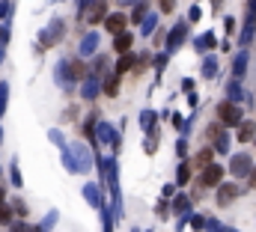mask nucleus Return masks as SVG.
Listing matches in <instances>:
<instances>
[{
    "instance_id": "nucleus-6",
    "label": "nucleus",
    "mask_w": 256,
    "mask_h": 232,
    "mask_svg": "<svg viewBox=\"0 0 256 232\" xmlns=\"http://www.w3.org/2000/svg\"><path fill=\"white\" fill-rule=\"evenodd\" d=\"M104 18H108V6H104L102 0H96V3H92V12H90V24L104 21Z\"/></svg>"
},
{
    "instance_id": "nucleus-3",
    "label": "nucleus",
    "mask_w": 256,
    "mask_h": 232,
    "mask_svg": "<svg viewBox=\"0 0 256 232\" xmlns=\"http://www.w3.org/2000/svg\"><path fill=\"white\" fill-rule=\"evenodd\" d=\"M126 24H128V18H126V15H120V12H116V15H108V18H104V27H108V30H110L114 36L126 33Z\"/></svg>"
},
{
    "instance_id": "nucleus-7",
    "label": "nucleus",
    "mask_w": 256,
    "mask_h": 232,
    "mask_svg": "<svg viewBox=\"0 0 256 232\" xmlns=\"http://www.w3.org/2000/svg\"><path fill=\"white\" fill-rule=\"evenodd\" d=\"M84 194H86V202H90V206H102V196H98V188H96V184H86Z\"/></svg>"
},
{
    "instance_id": "nucleus-10",
    "label": "nucleus",
    "mask_w": 256,
    "mask_h": 232,
    "mask_svg": "<svg viewBox=\"0 0 256 232\" xmlns=\"http://www.w3.org/2000/svg\"><path fill=\"white\" fill-rule=\"evenodd\" d=\"M131 62H134V57H131V54H122V60L116 62V78H120L122 72H128V68H131Z\"/></svg>"
},
{
    "instance_id": "nucleus-1",
    "label": "nucleus",
    "mask_w": 256,
    "mask_h": 232,
    "mask_svg": "<svg viewBox=\"0 0 256 232\" xmlns=\"http://www.w3.org/2000/svg\"><path fill=\"white\" fill-rule=\"evenodd\" d=\"M60 39H63V21H60V18H54V21L48 24V30L42 33V45H45V48H51V45H57Z\"/></svg>"
},
{
    "instance_id": "nucleus-9",
    "label": "nucleus",
    "mask_w": 256,
    "mask_h": 232,
    "mask_svg": "<svg viewBox=\"0 0 256 232\" xmlns=\"http://www.w3.org/2000/svg\"><path fill=\"white\" fill-rule=\"evenodd\" d=\"M254 137H256V128L250 125V122L238 128V140H242V143H248V140H254Z\"/></svg>"
},
{
    "instance_id": "nucleus-12",
    "label": "nucleus",
    "mask_w": 256,
    "mask_h": 232,
    "mask_svg": "<svg viewBox=\"0 0 256 232\" xmlns=\"http://www.w3.org/2000/svg\"><path fill=\"white\" fill-rule=\"evenodd\" d=\"M104 92H108V96H116V92H120V78H116V74L104 84Z\"/></svg>"
},
{
    "instance_id": "nucleus-14",
    "label": "nucleus",
    "mask_w": 256,
    "mask_h": 232,
    "mask_svg": "<svg viewBox=\"0 0 256 232\" xmlns=\"http://www.w3.org/2000/svg\"><path fill=\"white\" fill-rule=\"evenodd\" d=\"M0 224H12V208L9 206H0Z\"/></svg>"
},
{
    "instance_id": "nucleus-20",
    "label": "nucleus",
    "mask_w": 256,
    "mask_h": 232,
    "mask_svg": "<svg viewBox=\"0 0 256 232\" xmlns=\"http://www.w3.org/2000/svg\"><path fill=\"white\" fill-rule=\"evenodd\" d=\"M3 200H6V194H3V188H0V206H6V202H3Z\"/></svg>"
},
{
    "instance_id": "nucleus-16",
    "label": "nucleus",
    "mask_w": 256,
    "mask_h": 232,
    "mask_svg": "<svg viewBox=\"0 0 256 232\" xmlns=\"http://www.w3.org/2000/svg\"><path fill=\"white\" fill-rule=\"evenodd\" d=\"M3 110H6V84L0 86V114H3Z\"/></svg>"
},
{
    "instance_id": "nucleus-19",
    "label": "nucleus",
    "mask_w": 256,
    "mask_h": 232,
    "mask_svg": "<svg viewBox=\"0 0 256 232\" xmlns=\"http://www.w3.org/2000/svg\"><path fill=\"white\" fill-rule=\"evenodd\" d=\"M12 182H15V184H21V173H18V167H12Z\"/></svg>"
},
{
    "instance_id": "nucleus-5",
    "label": "nucleus",
    "mask_w": 256,
    "mask_h": 232,
    "mask_svg": "<svg viewBox=\"0 0 256 232\" xmlns=\"http://www.w3.org/2000/svg\"><path fill=\"white\" fill-rule=\"evenodd\" d=\"M128 48H131V33H120V36H114V51L116 54H128Z\"/></svg>"
},
{
    "instance_id": "nucleus-18",
    "label": "nucleus",
    "mask_w": 256,
    "mask_h": 232,
    "mask_svg": "<svg viewBox=\"0 0 256 232\" xmlns=\"http://www.w3.org/2000/svg\"><path fill=\"white\" fill-rule=\"evenodd\" d=\"M173 6H176V0H161V9H164V12H170Z\"/></svg>"
},
{
    "instance_id": "nucleus-13",
    "label": "nucleus",
    "mask_w": 256,
    "mask_h": 232,
    "mask_svg": "<svg viewBox=\"0 0 256 232\" xmlns=\"http://www.w3.org/2000/svg\"><path fill=\"white\" fill-rule=\"evenodd\" d=\"M96 90H98V84H96V78H90V80L84 84V98H92V96H96Z\"/></svg>"
},
{
    "instance_id": "nucleus-8",
    "label": "nucleus",
    "mask_w": 256,
    "mask_h": 232,
    "mask_svg": "<svg viewBox=\"0 0 256 232\" xmlns=\"http://www.w3.org/2000/svg\"><path fill=\"white\" fill-rule=\"evenodd\" d=\"M96 48H98V36L90 33V36L84 39V45H80V54H90V51H96Z\"/></svg>"
},
{
    "instance_id": "nucleus-17",
    "label": "nucleus",
    "mask_w": 256,
    "mask_h": 232,
    "mask_svg": "<svg viewBox=\"0 0 256 232\" xmlns=\"http://www.w3.org/2000/svg\"><path fill=\"white\" fill-rule=\"evenodd\" d=\"M188 176H191V173H188V167L182 164V167H179V182H188Z\"/></svg>"
},
{
    "instance_id": "nucleus-2",
    "label": "nucleus",
    "mask_w": 256,
    "mask_h": 232,
    "mask_svg": "<svg viewBox=\"0 0 256 232\" xmlns=\"http://www.w3.org/2000/svg\"><path fill=\"white\" fill-rule=\"evenodd\" d=\"M218 116H220L224 125H242V110H238L236 104H230V102H224V104L218 108Z\"/></svg>"
},
{
    "instance_id": "nucleus-15",
    "label": "nucleus",
    "mask_w": 256,
    "mask_h": 232,
    "mask_svg": "<svg viewBox=\"0 0 256 232\" xmlns=\"http://www.w3.org/2000/svg\"><path fill=\"white\" fill-rule=\"evenodd\" d=\"M131 18H134V21H140V18H146V3H137V9L131 12Z\"/></svg>"
},
{
    "instance_id": "nucleus-4",
    "label": "nucleus",
    "mask_w": 256,
    "mask_h": 232,
    "mask_svg": "<svg viewBox=\"0 0 256 232\" xmlns=\"http://www.w3.org/2000/svg\"><path fill=\"white\" fill-rule=\"evenodd\" d=\"M220 178H224V170L220 167H206V173H202V184H220Z\"/></svg>"
},
{
    "instance_id": "nucleus-11",
    "label": "nucleus",
    "mask_w": 256,
    "mask_h": 232,
    "mask_svg": "<svg viewBox=\"0 0 256 232\" xmlns=\"http://www.w3.org/2000/svg\"><path fill=\"white\" fill-rule=\"evenodd\" d=\"M232 196H236V188H232V184H224V188H220V194H218V200H220V202H230Z\"/></svg>"
}]
</instances>
